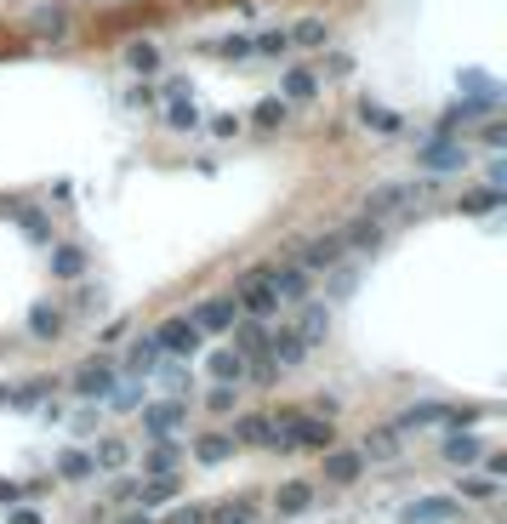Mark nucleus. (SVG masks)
Here are the masks:
<instances>
[{"label":"nucleus","instance_id":"393cba45","mask_svg":"<svg viewBox=\"0 0 507 524\" xmlns=\"http://www.w3.org/2000/svg\"><path fill=\"white\" fill-rule=\"evenodd\" d=\"M240 444L228 439V434H206V439H194V461H206V468H217V461H228Z\"/></svg>","mask_w":507,"mask_h":524},{"label":"nucleus","instance_id":"7c9ffc66","mask_svg":"<svg viewBox=\"0 0 507 524\" xmlns=\"http://www.w3.org/2000/svg\"><path fill=\"white\" fill-rule=\"evenodd\" d=\"M251 120H257L263 131H274V126H285V120H291V103H285V97H263V103L251 109Z\"/></svg>","mask_w":507,"mask_h":524},{"label":"nucleus","instance_id":"7ed1b4c3","mask_svg":"<svg viewBox=\"0 0 507 524\" xmlns=\"http://www.w3.org/2000/svg\"><path fill=\"white\" fill-rule=\"evenodd\" d=\"M155 342H160V353H172V359H194L199 342H206V331H199L189 314H172V319L155 331Z\"/></svg>","mask_w":507,"mask_h":524},{"label":"nucleus","instance_id":"a19ab883","mask_svg":"<svg viewBox=\"0 0 507 524\" xmlns=\"http://www.w3.org/2000/svg\"><path fill=\"white\" fill-rule=\"evenodd\" d=\"M46 393H52V382H23L18 393H6V405H18V410H29V405H40Z\"/></svg>","mask_w":507,"mask_h":524},{"label":"nucleus","instance_id":"6ab92c4d","mask_svg":"<svg viewBox=\"0 0 507 524\" xmlns=\"http://www.w3.org/2000/svg\"><path fill=\"white\" fill-rule=\"evenodd\" d=\"M291 46H308V52H319V46H331V23L325 18H297V29H285Z\"/></svg>","mask_w":507,"mask_h":524},{"label":"nucleus","instance_id":"49530a36","mask_svg":"<svg viewBox=\"0 0 507 524\" xmlns=\"http://www.w3.org/2000/svg\"><path fill=\"white\" fill-rule=\"evenodd\" d=\"M211 131H217V137H234V131H240V114H223V120H211Z\"/></svg>","mask_w":507,"mask_h":524},{"label":"nucleus","instance_id":"c9c22d12","mask_svg":"<svg viewBox=\"0 0 507 524\" xmlns=\"http://www.w3.org/2000/svg\"><path fill=\"white\" fill-rule=\"evenodd\" d=\"M126 439H103L97 451H91V468H126Z\"/></svg>","mask_w":507,"mask_h":524},{"label":"nucleus","instance_id":"2f4dec72","mask_svg":"<svg viewBox=\"0 0 507 524\" xmlns=\"http://www.w3.org/2000/svg\"><path fill=\"white\" fill-rule=\"evenodd\" d=\"M251 513H257V502H251V496L223 502V507H206V519H217V524H251Z\"/></svg>","mask_w":507,"mask_h":524},{"label":"nucleus","instance_id":"2eb2a0df","mask_svg":"<svg viewBox=\"0 0 507 524\" xmlns=\"http://www.w3.org/2000/svg\"><path fill=\"white\" fill-rule=\"evenodd\" d=\"M342 245H348V251H376V245H382V217L359 211V217L342 228Z\"/></svg>","mask_w":507,"mask_h":524},{"label":"nucleus","instance_id":"e433bc0d","mask_svg":"<svg viewBox=\"0 0 507 524\" xmlns=\"http://www.w3.org/2000/svg\"><path fill=\"white\" fill-rule=\"evenodd\" d=\"M35 35H69V12L63 6H40L35 12Z\"/></svg>","mask_w":507,"mask_h":524},{"label":"nucleus","instance_id":"0eeeda50","mask_svg":"<svg viewBox=\"0 0 507 524\" xmlns=\"http://www.w3.org/2000/svg\"><path fill=\"white\" fill-rule=\"evenodd\" d=\"M456 513H462V502H456V496H417L405 513H399V524H451Z\"/></svg>","mask_w":507,"mask_h":524},{"label":"nucleus","instance_id":"f3484780","mask_svg":"<svg viewBox=\"0 0 507 524\" xmlns=\"http://www.w3.org/2000/svg\"><path fill=\"white\" fill-rule=\"evenodd\" d=\"M206 371H211V382H245V353H234V348H217V353H206Z\"/></svg>","mask_w":507,"mask_h":524},{"label":"nucleus","instance_id":"9b49d317","mask_svg":"<svg viewBox=\"0 0 507 524\" xmlns=\"http://www.w3.org/2000/svg\"><path fill=\"white\" fill-rule=\"evenodd\" d=\"M417 165H422V172H462V165H468V148L462 143H451V137H444V143H427L422 154H417Z\"/></svg>","mask_w":507,"mask_h":524},{"label":"nucleus","instance_id":"ddd939ff","mask_svg":"<svg viewBox=\"0 0 507 524\" xmlns=\"http://www.w3.org/2000/svg\"><path fill=\"white\" fill-rule=\"evenodd\" d=\"M297 308H302V319L291 331H297L308 348H319V342H325V331H331V308L325 302H297Z\"/></svg>","mask_w":507,"mask_h":524},{"label":"nucleus","instance_id":"20e7f679","mask_svg":"<svg viewBox=\"0 0 507 524\" xmlns=\"http://www.w3.org/2000/svg\"><path fill=\"white\" fill-rule=\"evenodd\" d=\"M114 382H120V371H114L109 359H86L80 371L69 376V393H74V399H109Z\"/></svg>","mask_w":507,"mask_h":524},{"label":"nucleus","instance_id":"6e6552de","mask_svg":"<svg viewBox=\"0 0 507 524\" xmlns=\"http://www.w3.org/2000/svg\"><path fill=\"white\" fill-rule=\"evenodd\" d=\"M342 257H348L342 234H314L308 245H302V262H297V268H308V274H325V268H336Z\"/></svg>","mask_w":507,"mask_h":524},{"label":"nucleus","instance_id":"c756f323","mask_svg":"<svg viewBox=\"0 0 507 524\" xmlns=\"http://www.w3.org/2000/svg\"><path fill=\"white\" fill-rule=\"evenodd\" d=\"M52 274H57V280H80V274H86V251H80V245H57Z\"/></svg>","mask_w":507,"mask_h":524},{"label":"nucleus","instance_id":"c85d7f7f","mask_svg":"<svg viewBox=\"0 0 507 524\" xmlns=\"http://www.w3.org/2000/svg\"><path fill=\"white\" fill-rule=\"evenodd\" d=\"M126 69H131V74H155V69H160V46H155V40H131V46H126Z\"/></svg>","mask_w":507,"mask_h":524},{"label":"nucleus","instance_id":"ea45409f","mask_svg":"<svg viewBox=\"0 0 507 524\" xmlns=\"http://www.w3.org/2000/svg\"><path fill=\"white\" fill-rule=\"evenodd\" d=\"M462 496L468 502H496L502 496V479H490V473H485V479H462Z\"/></svg>","mask_w":507,"mask_h":524},{"label":"nucleus","instance_id":"1a4fd4ad","mask_svg":"<svg viewBox=\"0 0 507 524\" xmlns=\"http://www.w3.org/2000/svg\"><path fill=\"white\" fill-rule=\"evenodd\" d=\"M268 285H274V297H280V302H308V268H297V262H285V268H280V262H268Z\"/></svg>","mask_w":507,"mask_h":524},{"label":"nucleus","instance_id":"cd10ccee","mask_svg":"<svg viewBox=\"0 0 507 524\" xmlns=\"http://www.w3.org/2000/svg\"><path fill=\"white\" fill-rule=\"evenodd\" d=\"M228 439H234V444H268L274 439V422H268V416H240Z\"/></svg>","mask_w":507,"mask_h":524},{"label":"nucleus","instance_id":"473e14b6","mask_svg":"<svg viewBox=\"0 0 507 524\" xmlns=\"http://www.w3.org/2000/svg\"><path fill=\"white\" fill-rule=\"evenodd\" d=\"M177 461H182L177 444H172V439H155V451L143 456V468H148V473H177Z\"/></svg>","mask_w":507,"mask_h":524},{"label":"nucleus","instance_id":"f704fd0d","mask_svg":"<svg viewBox=\"0 0 507 524\" xmlns=\"http://www.w3.org/2000/svg\"><path fill=\"white\" fill-rule=\"evenodd\" d=\"M496 206H502V189H473V194H462V211H468V217H490Z\"/></svg>","mask_w":507,"mask_h":524},{"label":"nucleus","instance_id":"b1692460","mask_svg":"<svg viewBox=\"0 0 507 524\" xmlns=\"http://www.w3.org/2000/svg\"><path fill=\"white\" fill-rule=\"evenodd\" d=\"M165 126L172 131H194L199 126V103L182 97V91H172V103H165Z\"/></svg>","mask_w":507,"mask_h":524},{"label":"nucleus","instance_id":"412c9836","mask_svg":"<svg viewBox=\"0 0 507 524\" xmlns=\"http://www.w3.org/2000/svg\"><path fill=\"white\" fill-rule=\"evenodd\" d=\"M274 507H280V513H302V507H314V485L308 479L280 485V490H274Z\"/></svg>","mask_w":507,"mask_h":524},{"label":"nucleus","instance_id":"5701e85b","mask_svg":"<svg viewBox=\"0 0 507 524\" xmlns=\"http://www.w3.org/2000/svg\"><path fill=\"white\" fill-rule=\"evenodd\" d=\"M314 91H319V74L314 69H285V86H280L285 103H308Z\"/></svg>","mask_w":507,"mask_h":524},{"label":"nucleus","instance_id":"9d476101","mask_svg":"<svg viewBox=\"0 0 507 524\" xmlns=\"http://www.w3.org/2000/svg\"><path fill=\"white\" fill-rule=\"evenodd\" d=\"M228 336H234V353H245V359H263L268 353V325L251 314H240L234 325H228Z\"/></svg>","mask_w":507,"mask_h":524},{"label":"nucleus","instance_id":"a878e982","mask_svg":"<svg viewBox=\"0 0 507 524\" xmlns=\"http://www.w3.org/2000/svg\"><path fill=\"white\" fill-rule=\"evenodd\" d=\"M160 359H165V353H160V342H155V331H148V336H137V342H131V371L137 376H148V371H160Z\"/></svg>","mask_w":507,"mask_h":524},{"label":"nucleus","instance_id":"f03ea898","mask_svg":"<svg viewBox=\"0 0 507 524\" xmlns=\"http://www.w3.org/2000/svg\"><path fill=\"white\" fill-rule=\"evenodd\" d=\"M182 422H189V399H155V405H143V439H177Z\"/></svg>","mask_w":507,"mask_h":524},{"label":"nucleus","instance_id":"4c0bfd02","mask_svg":"<svg viewBox=\"0 0 507 524\" xmlns=\"http://www.w3.org/2000/svg\"><path fill=\"white\" fill-rule=\"evenodd\" d=\"M251 52H263V57H285V52H291V35H285V29H263V35L251 40Z\"/></svg>","mask_w":507,"mask_h":524},{"label":"nucleus","instance_id":"8fccbe9b","mask_svg":"<svg viewBox=\"0 0 507 524\" xmlns=\"http://www.w3.org/2000/svg\"><path fill=\"white\" fill-rule=\"evenodd\" d=\"M6 524H46V519H40V513H35V507H18V513H12V519H6Z\"/></svg>","mask_w":507,"mask_h":524},{"label":"nucleus","instance_id":"dca6fc26","mask_svg":"<svg viewBox=\"0 0 507 524\" xmlns=\"http://www.w3.org/2000/svg\"><path fill=\"white\" fill-rule=\"evenodd\" d=\"M410 194H417L410 182H382V189H371V194H365V211H371V217H388V211H399Z\"/></svg>","mask_w":507,"mask_h":524},{"label":"nucleus","instance_id":"f8f14e48","mask_svg":"<svg viewBox=\"0 0 507 524\" xmlns=\"http://www.w3.org/2000/svg\"><path fill=\"white\" fill-rule=\"evenodd\" d=\"M319 456H325V485H353L365 473L359 451H336V444H331V451H319Z\"/></svg>","mask_w":507,"mask_h":524},{"label":"nucleus","instance_id":"4be33fe9","mask_svg":"<svg viewBox=\"0 0 507 524\" xmlns=\"http://www.w3.org/2000/svg\"><path fill=\"white\" fill-rule=\"evenodd\" d=\"M177 473H155V479H148L143 490H137V496H143V507H148V513H155V507H165V502H177Z\"/></svg>","mask_w":507,"mask_h":524},{"label":"nucleus","instance_id":"a18cd8bd","mask_svg":"<svg viewBox=\"0 0 507 524\" xmlns=\"http://www.w3.org/2000/svg\"><path fill=\"white\" fill-rule=\"evenodd\" d=\"M165 524H206V507H177Z\"/></svg>","mask_w":507,"mask_h":524},{"label":"nucleus","instance_id":"c03bdc74","mask_svg":"<svg viewBox=\"0 0 507 524\" xmlns=\"http://www.w3.org/2000/svg\"><path fill=\"white\" fill-rule=\"evenodd\" d=\"M325 74H331V80H348V74H353V57H348V52H331V57H325Z\"/></svg>","mask_w":507,"mask_h":524},{"label":"nucleus","instance_id":"79ce46f5","mask_svg":"<svg viewBox=\"0 0 507 524\" xmlns=\"http://www.w3.org/2000/svg\"><path fill=\"white\" fill-rule=\"evenodd\" d=\"M211 52H217V57H234V63H240V57H251V35H223V40H211Z\"/></svg>","mask_w":507,"mask_h":524},{"label":"nucleus","instance_id":"72a5a7b5","mask_svg":"<svg viewBox=\"0 0 507 524\" xmlns=\"http://www.w3.org/2000/svg\"><path fill=\"white\" fill-rule=\"evenodd\" d=\"M29 331H35V336H40V342H52V336H57V331H63V314H57V308H46V302H40V308H35V314H29Z\"/></svg>","mask_w":507,"mask_h":524},{"label":"nucleus","instance_id":"bb28decb","mask_svg":"<svg viewBox=\"0 0 507 524\" xmlns=\"http://www.w3.org/2000/svg\"><path fill=\"white\" fill-rule=\"evenodd\" d=\"M57 479H69V485L97 479V468H91V451H63V456H57Z\"/></svg>","mask_w":507,"mask_h":524},{"label":"nucleus","instance_id":"423d86ee","mask_svg":"<svg viewBox=\"0 0 507 524\" xmlns=\"http://www.w3.org/2000/svg\"><path fill=\"white\" fill-rule=\"evenodd\" d=\"M189 319H194V325L206 331V336H228V325L240 319V302H234V297H206Z\"/></svg>","mask_w":507,"mask_h":524},{"label":"nucleus","instance_id":"39448f33","mask_svg":"<svg viewBox=\"0 0 507 524\" xmlns=\"http://www.w3.org/2000/svg\"><path fill=\"white\" fill-rule=\"evenodd\" d=\"M451 422H462V410L456 405H439V399H422V405H410L405 416H399V434H417V427H451Z\"/></svg>","mask_w":507,"mask_h":524},{"label":"nucleus","instance_id":"603ef678","mask_svg":"<svg viewBox=\"0 0 507 524\" xmlns=\"http://www.w3.org/2000/svg\"><path fill=\"white\" fill-rule=\"evenodd\" d=\"M120 524H155V519H148V507H131V513H120Z\"/></svg>","mask_w":507,"mask_h":524},{"label":"nucleus","instance_id":"f257e3e1","mask_svg":"<svg viewBox=\"0 0 507 524\" xmlns=\"http://www.w3.org/2000/svg\"><path fill=\"white\" fill-rule=\"evenodd\" d=\"M234 302H240V314H251V319H274V314H280V297H274V285H268V274H263V268L240 274Z\"/></svg>","mask_w":507,"mask_h":524},{"label":"nucleus","instance_id":"3c124183","mask_svg":"<svg viewBox=\"0 0 507 524\" xmlns=\"http://www.w3.org/2000/svg\"><path fill=\"white\" fill-rule=\"evenodd\" d=\"M18 496H23V485H12V479H0V502H6V507H12V502H18Z\"/></svg>","mask_w":507,"mask_h":524},{"label":"nucleus","instance_id":"4468645a","mask_svg":"<svg viewBox=\"0 0 507 524\" xmlns=\"http://www.w3.org/2000/svg\"><path fill=\"white\" fill-rule=\"evenodd\" d=\"M268 359L280 365V371H291V365L308 359V342H302L297 331H268Z\"/></svg>","mask_w":507,"mask_h":524},{"label":"nucleus","instance_id":"aec40b11","mask_svg":"<svg viewBox=\"0 0 507 524\" xmlns=\"http://www.w3.org/2000/svg\"><path fill=\"white\" fill-rule=\"evenodd\" d=\"M485 456V444L473 434H444V461H456V468H473V461Z\"/></svg>","mask_w":507,"mask_h":524},{"label":"nucleus","instance_id":"a211bd4d","mask_svg":"<svg viewBox=\"0 0 507 524\" xmlns=\"http://www.w3.org/2000/svg\"><path fill=\"white\" fill-rule=\"evenodd\" d=\"M359 126H365V131L393 137L399 126H405V120H399V109H388V103H371V97H365V103H359Z\"/></svg>","mask_w":507,"mask_h":524},{"label":"nucleus","instance_id":"09e8293b","mask_svg":"<svg viewBox=\"0 0 507 524\" xmlns=\"http://www.w3.org/2000/svg\"><path fill=\"white\" fill-rule=\"evenodd\" d=\"M109 496H114V502H131V496H137V479H114Z\"/></svg>","mask_w":507,"mask_h":524},{"label":"nucleus","instance_id":"de8ad7c7","mask_svg":"<svg viewBox=\"0 0 507 524\" xmlns=\"http://www.w3.org/2000/svg\"><path fill=\"white\" fill-rule=\"evenodd\" d=\"M485 143H490V148L507 143V126H502V120H490V126H485Z\"/></svg>","mask_w":507,"mask_h":524},{"label":"nucleus","instance_id":"58836bf2","mask_svg":"<svg viewBox=\"0 0 507 524\" xmlns=\"http://www.w3.org/2000/svg\"><path fill=\"white\" fill-rule=\"evenodd\" d=\"M359 456H365V461H371V456H399V427H382L376 439H365Z\"/></svg>","mask_w":507,"mask_h":524},{"label":"nucleus","instance_id":"37998d69","mask_svg":"<svg viewBox=\"0 0 507 524\" xmlns=\"http://www.w3.org/2000/svg\"><path fill=\"white\" fill-rule=\"evenodd\" d=\"M234 399H240V388H234V382H217V388L206 393V405L217 410V416H228V410H234Z\"/></svg>","mask_w":507,"mask_h":524}]
</instances>
